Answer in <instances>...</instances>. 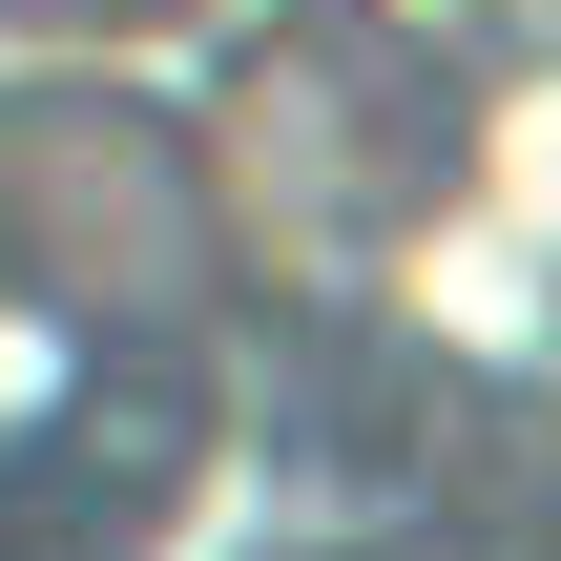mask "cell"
I'll return each mask as SVG.
<instances>
[{"label": "cell", "instance_id": "obj_1", "mask_svg": "<svg viewBox=\"0 0 561 561\" xmlns=\"http://www.w3.org/2000/svg\"><path fill=\"white\" fill-rule=\"evenodd\" d=\"M312 354L187 62H0V561H250Z\"/></svg>", "mask_w": 561, "mask_h": 561}]
</instances>
